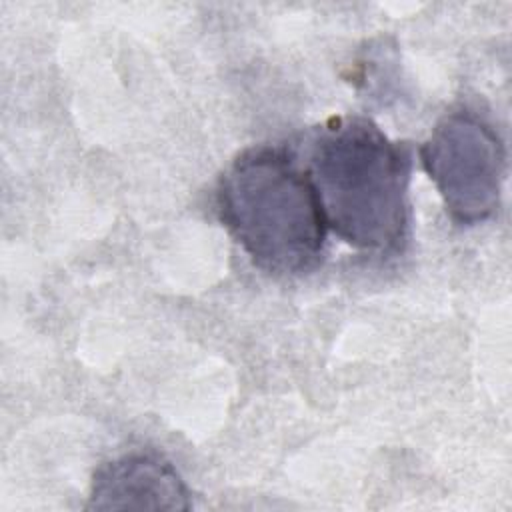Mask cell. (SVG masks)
Wrapping results in <instances>:
<instances>
[{
	"label": "cell",
	"mask_w": 512,
	"mask_h": 512,
	"mask_svg": "<svg viewBox=\"0 0 512 512\" xmlns=\"http://www.w3.org/2000/svg\"><path fill=\"white\" fill-rule=\"evenodd\" d=\"M418 154L454 224L474 226L496 214L506 148L494 124L480 112L468 106L446 112Z\"/></svg>",
	"instance_id": "3"
},
{
	"label": "cell",
	"mask_w": 512,
	"mask_h": 512,
	"mask_svg": "<svg viewBox=\"0 0 512 512\" xmlns=\"http://www.w3.org/2000/svg\"><path fill=\"white\" fill-rule=\"evenodd\" d=\"M324 220L342 242L376 256L402 254L410 238L412 146L370 118L334 116L308 140L304 166Z\"/></svg>",
	"instance_id": "1"
},
{
	"label": "cell",
	"mask_w": 512,
	"mask_h": 512,
	"mask_svg": "<svg viewBox=\"0 0 512 512\" xmlns=\"http://www.w3.org/2000/svg\"><path fill=\"white\" fill-rule=\"evenodd\" d=\"M216 212L266 274L300 276L322 262L328 226L320 198L288 146L242 150L218 180Z\"/></svg>",
	"instance_id": "2"
},
{
	"label": "cell",
	"mask_w": 512,
	"mask_h": 512,
	"mask_svg": "<svg viewBox=\"0 0 512 512\" xmlns=\"http://www.w3.org/2000/svg\"><path fill=\"white\" fill-rule=\"evenodd\" d=\"M190 490L174 464L152 450L104 462L92 478L86 510H190Z\"/></svg>",
	"instance_id": "4"
}]
</instances>
